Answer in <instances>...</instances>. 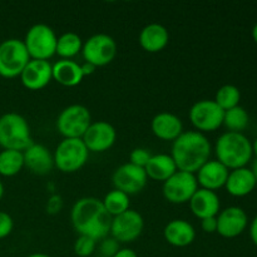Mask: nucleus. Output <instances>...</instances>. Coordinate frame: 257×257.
I'll return each instance as SVG.
<instances>
[{
  "mask_svg": "<svg viewBox=\"0 0 257 257\" xmlns=\"http://www.w3.org/2000/svg\"><path fill=\"white\" fill-rule=\"evenodd\" d=\"M117 43L110 35L98 33L83 43L82 54L85 62L98 68L109 64L117 55Z\"/></svg>",
  "mask_w": 257,
  "mask_h": 257,
  "instance_id": "1a4fd4ad",
  "label": "nucleus"
},
{
  "mask_svg": "<svg viewBox=\"0 0 257 257\" xmlns=\"http://www.w3.org/2000/svg\"><path fill=\"white\" fill-rule=\"evenodd\" d=\"M103 206H104L105 211L109 213L112 217L120 215V213L125 212L130 210V196L125 195L124 192L119 190H112L104 196L102 200Z\"/></svg>",
  "mask_w": 257,
  "mask_h": 257,
  "instance_id": "c85d7f7f",
  "label": "nucleus"
},
{
  "mask_svg": "<svg viewBox=\"0 0 257 257\" xmlns=\"http://www.w3.org/2000/svg\"><path fill=\"white\" fill-rule=\"evenodd\" d=\"M112 218L105 211L102 200L95 197L80 198L70 211V220L74 230L79 235L92 237L97 242L108 236Z\"/></svg>",
  "mask_w": 257,
  "mask_h": 257,
  "instance_id": "f257e3e1",
  "label": "nucleus"
},
{
  "mask_svg": "<svg viewBox=\"0 0 257 257\" xmlns=\"http://www.w3.org/2000/svg\"><path fill=\"white\" fill-rule=\"evenodd\" d=\"M250 237L252 242L257 246V216L251 221L250 225Z\"/></svg>",
  "mask_w": 257,
  "mask_h": 257,
  "instance_id": "4c0bfd02",
  "label": "nucleus"
},
{
  "mask_svg": "<svg viewBox=\"0 0 257 257\" xmlns=\"http://www.w3.org/2000/svg\"><path fill=\"white\" fill-rule=\"evenodd\" d=\"M54 167L63 173H74L87 163L89 151L82 138H63L55 148Z\"/></svg>",
  "mask_w": 257,
  "mask_h": 257,
  "instance_id": "39448f33",
  "label": "nucleus"
},
{
  "mask_svg": "<svg viewBox=\"0 0 257 257\" xmlns=\"http://www.w3.org/2000/svg\"><path fill=\"white\" fill-rule=\"evenodd\" d=\"M145 171L147 177L151 180L165 182L178 170L172 156L167 153H158V155H152L146 165Z\"/></svg>",
  "mask_w": 257,
  "mask_h": 257,
  "instance_id": "393cba45",
  "label": "nucleus"
},
{
  "mask_svg": "<svg viewBox=\"0 0 257 257\" xmlns=\"http://www.w3.org/2000/svg\"><path fill=\"white\" fill-rule=\"evenodd\" d=\"M95 248H97V241L93 240L92 237H88V236L83 235H79V237L75 240L74 246H73L74 253L79 257L92 256Z\"/></svg>",
  "mask_w": 257,
  "mask_h": 257,
  "instance_id": "7c9ffc66",
  "label": "nucleus"
},
{
  "mask_svg": "<svg viewBox=\"0 0 257 257\" xmlns=\"http://www.w3.org/2000/svg\"><path fill=\"white\" fill-rule=\"evenodd\" d=\"M29 60V53L22 39L10 38L0 43V77H19Z\"/></svg>",
  "mask_w": 257,
  "mask_h": 257,
  "instance_id": "0eeeda50",
  "label": "nucleus"
},
{
  "mask_svg": "<svg viewBox=\"0 0 257 257\" xmlns=\"http://www.w3.org/2000/svg\"><path fill=\"white\" fill-rule=\"evenodd\" d=\"M3 196H4V185H3V182L0 181V201H2Z\"/></svg>",
  "mask_w": 257,
  "mask_h": 257,
  "instance_id": "c03bdc74",
  "label": "nucleus"
},
{
  "mask_svg": "<svg viewBox=\"0 0 257 257\" xmlns=\"http://www.w3.org/2000/svg\"><path fill=\"white\" fill-rule=\"evenodd\" d=\"M82 48L83 40L77 33L65 32L58 37L55 54L59 55L60 59H72L82 52Z\"/></svg>",
  "mask_w": 257,
  "mask_h": 257,
  "instance_id": "a878e982",
  "label": "nucleus"
},
{
  "mask_svg": "<svg viewBox=\"0 0 257 257\" xmlns=\"http://www.w3.org/2000/svg\"><path fill=\"white\" fill-rule=\"evenodd\" d=\"M32 143L29 123L22 114L9 112L0 117V147L3 150L23 152Z\"/></svg>",
  "mask_w": 257,
  "mask_h": 257,
  "instance_id": "20e7f679",
  "label": "nucleus"
},
{
  "mask_svg": "<svg viewBox=\"0 0 257 257\" xmlns=\"http://www.w3.org/2000/svg\"><path fill=\"white\" fill-rule=\"evenodd\" d=\"M201 227L207 233L217 232V216L216 217H207L201 220Z\"/></svg>",
  "mask_w": 257,
  "mask_h": 257,
  "instance_id": "c9c22d12",
  "label": "nucleus"
},
{
  "mask_svg": "<svg viewBox=\"0 0 257 257\" xmlns=\"http://www.w3.org/2000/svg\"><path fill=\"white\" fill-rule=\"evenodd\" d=\"M250 170L252 171V175H253V177H255L256 183H257V158H255V161H253V163H252V167H251Z\"/></svg>",
  "mask_w": 257,
  "mask_h": 257,
  "instance_id": "ea45409f",
  "label": "nucleus"
},
{
  "mask_svg": "<svg viewBox=\"0 0 257 257\" xmlns=\"http://www.w3.org/2000/svg\"><path fill=\"white\" fill-rule=\"evenodd\" d=\"M251 34H252V38H253V40H255V43L257 44V23L255 25H253V28H252V32H251Z\"/></svg>",
  "mask_w": 257,
  "mask_h": 257,
  "instance_id": "a19ab883",
  "label": "nucleus"
},
{
  "mask_svg": "<svg viewBox=\"0 0 257 257\" xmlns=\"http://www.w3.org/2000/svg\"><path fill=\"white\" fill-rule=\"evenodd\" d=\"M188 203L193 215L200 220L216 217L221 211V202L217 193L201 187L196 191Z\"/></svg>",
  "mask_w": 257,
  "mask_h": 257,
  "instance_id": "6ab92c4d",
  "label": "nucleus"
},
{
  "mask_svg": "<svg viewBox=\"0 0 257 257\" xmlns=\"http://www.w3.org/2000/svg\"><path fill=\"white\" fill-rule=\"evenodd\" d=\"M248 217L243 208L231 206L217 215V233L225 238H235L246 230Z\"/></svg>",
  "mask_w": 257,
  "mask_h": 257,
  "instance_id": "dca6fc26",
  "label": "nucleus"
},
{
  "mask_svg": "<svg viewBox=\"0 0 257 257\" xmlns=\"http://www.w3.org/2000/svg\"><path fill=\"white\" fill-rule=\"evenodd\" d=\"M24 156V167H27L30 172L35 175H47L54 167V157L49 148L44 145L33 142L25 151H23Z\"/></svg>",
  "mask_w": 257,
  "mask_h": 257,
  "instance_id": "a211bd4d",
  "label": "nucleus"
},
{
  "mask_svg": "<svg viewBox=\"0 0 257 257\" xmlns=\"http://www.w3.org/2000/svg\"><path fill=\"white\" fill-rule=\"evenodd\" d=\"M256 185L252 171L247 167H241L230 171L225 188L233 197H245L255 190Z\"/></svg>",
  "mask_w": 257,
  "mask_h": 257,
  "instance_id": "5701e85b",
  "label": "nucleus"
},
{
  "mask_svg": "<svg viewBox=\"0 0 257 257\" xmlns=\"http://www.w3.org/2000/svg\"><path fill=\"white\" fill-rule=\"evenodd\" d=\"M228 173H230V170L223 166L220 161L210 160L195 175L197 178L198 187L216 192L220 188L225 187Z\"/></svg>",
  "mask_w": 257,
  "mask_h": 257,
  "instance_id": "f3484780",
  "label": "nucleus"
},
{
  "mask_svg": "<svg viewBox=\"0 0 257 257\" xmlns=\"http://www.w3.org/2000/svg\"><path fill=\"white\" fill-rule=\"evenodd\" d=\"M215 100L223 110H228L231 108H235L240 105L241 100V92L236 85L233 84H225L218 88L216 92Z\"/></svg>",
  "mask_w": 257,
  "mask_h": 257,
  "instance_id": "c756f323",
  "label": "nucleus"
},
{
  "mask_svg": "<svg viewBox=\"0 0 257 257\" xmlns=\"http://www.w3.org/2000/svg\"><path fill=\"white\" fill-rule=\"evenodd\" d=\"M62 207H63V200L59 195H52L49 198H48V202H47L48 213L55 215V213L60 212Z\"/></svg>",
  "mask_w": 257,
  "mask_h": 257,
  "instance_id": "f704fd0d",
  "label": "nucleus"
},
{
  "mask_svg": "<svg viewBox=\"0 0 257 257\" xmlns=\"http://www.w3.org/2000/svg\"><path fill=\"white\" fill-rule=\"evenodd\" d=\"M58 37L49 25L38 23L28 29L24 38V45L30 59L49 60L57 50Z\"/></svg>",
  "mask_w": 257,
  "mask_h": 257,
  "instance_id": "423d86ee",
  "label": "nucleus"
},
{
  "mask_svg": "<svg viewBox=\"0 0 257 257\" xmlns=\"http://www.w3.org/2000/svg\"><path fill=\"white\" fill-rule=\"evenodd\" d=\"M27 257H52L49 255H47V253H42V252H37V253H32V255L27 256Z\"/></svg>",
  "mask_w": 257,
  "mask_h": 257,
  "instance_id": "79ce46f5",
  "label": "nucleus"
},
{
  "mask_svg": "<svg viewBox=\"0 0 257 257\" xmlns=\"http://www.w3.org/2000/svg\"><path fill=\"white\" fill-rule=\"evenodd\" d=\"M80 67H82V72H83V75H90L93 74V73L95 72V69H97V67H94L93 64H90V63H87L84 62L83 64H80Z\"/></svg>",
  "mask_w": 257,
  "mask_h": 257,
  "instance_id": "58836bf2",
  "label": "nucleus"
},
{
  "mask_svg": "<svg viewBox=\"0 0 257 257\" xmlns=\"http://www.w3.org/2000/svg\"><path fill=\"white\" fill-rule=\"evenodd\" d=\"M145 220L138 211L127 210L112 218L109 233L119 243H130L137 240L143 232Z\"/></svg>",
  "mask_w": 257,
  "mask_h": 257,
  "instance_id": "f8f14e48",
  "label": "nucleus"
},
{
  "mask_svg": "<svg viewBox=\"0 0 257 257\" xmlns=\"http://www.w3.org/2000/svg\"><path fill=\"white\" fill-rule=\"evenodd\" d=\"M113 257H138V255L136 253V251L132 250V248L124 247V248H119V251H118V252Z\"/></svg>",
  "mask_w": 257,
  "mask_h": 257,
  "instance_id": "e433bc0d",
  "label": "nucleus"
},
{
  "mask_svg": "<svg viewBox=\"0 0 257 257\" xmlns=\"http://www.w3.org/2000/svg\"><path fill=\"white\" fill-rule=\"evenodd\" d=\"M13 228H14V221L12 216L0 211V240L8 237L13 232Z\"/></svg>",
  "mask_w": 257,
  "mask_h": 257,
  "instance_id": "72a5a7b5",
  "label": "nucleus"
},
{
  "mask_svg": "<svg viewBox=\"0 0 257 257\" xmlns=\"http://www.w3.org/2000/svg\"><path fill=\"white\" fill-rule=\"evenodd\" d=\"M140 44L146 52L158 53L165 49L170 42V33L168 29L158 23L147 24L140 33Z\"/></svg>",
  "mask_w": 257,
  "mask_h": 257,
  "instance_id": "4be33fe9",
  "label": "nucleus"
},
{
  "mask_svg": "<svg viewBox=\"0 0 257 257\" xmlns=\"http://www.w3.org/2000/svg\"><path fill=\"white\" fill-rule=\"evenodd\" d=\"M198 182L195 173L177 171L163 182V197L175 205H183L190 202L191 197L198 190Z\"/></svg>",
  "mask_w": 257,
  "mask_h": 257,
  "instance_id": "9b49d317",
  "label": "nucleus"
},
{
  "mask_svg": "<svg viewBox=\"0 0 257 257\" xmlns=\"http://www.w3.org/2000/svg\"><path fill=\"white\" fill-rule=\"evenodd\" d=\"M19 77L27 89L40 90L53 79V64L49 60L30 59Z\"/></svg>",
  "mask_w": 257,
  "mask_h": 257,
  "instance_id": "2eb2a0df",
  "label": "nucleus"
},
{
  "mask_svg": "<svg viewBox=\"0 0 257 257\" xmlns=\"http://www.w3.org/2000/svg\"><path fill=\"white\" fill-rule=\"evenodd\" d=\"M84 75L82 67L73 59H59L53 64V79L64 87H75L80 84Z\"/></svg>",
  "mask_w": 257,
  "mask_h": 257,
  "instance_id": "b1692460",
  "label": "nucleus"
},
{
  "mask_svg": "<svg viewBox=\"0 0 257 257\" xmlns=\"http://www.w3.org/2000/svg\"><path fill=\"white\" fill-rule=\"evenodd\" d=\"M153 135L162 141H175L183 133V123L178 115L170 112H161L151 122Z\"/></svg>",
  "mask_w": 257,
  "mask_h": 257,
  "instance_id": "aec40b11",
  "label": "nucleus"
},
{
  "mask_svg": "<svg viewBox=\"0 0 257 257\" xmlns=\"http://www.w3.org/2000/svg\"><path fill=\"white\" fill-rule=\"evenodd\" d=\"M151 157H152V153H151L147 148L137 147L131 152L130 163H132V165L135 166H138V167L145 168Z\"/></svg>",
  "mask_w": 257,
  "mask_h": 257,
  "instance_id": "473e14b6",
  "label": "nucleus"
},
{
  "mask_svg": "<svg viewBox=\"0 0 257 257\" xmlns=\"http://www.w3.org/2000/svg\"><path fill=\"white\" fill-rule=\"evenodd\" d=\"M250 117H248L247 110L241 105H237L235 108L225 110L223 115V124L228 130V132L242 133L247 128Z\"/></svg>",
  "mask_w": 257,
  "mask_h": 257,
  "instance_id": "cd10ccee",
  "label": "nucleus"
},
{
  "mask_svg": "<svg viewBox=\"0 0 257 257\" xmlns=\"http://www.w3.org/2000/svg\"><path fill=\"white\" fill-rule=\"evenodd\" d=\"M24 168V156L20 151L3 150L0 152V175L13 177Z\"/></svg>",
  "mask_w": 257,
  "mask_h": 257,
  "instance_id": "bb28decb",
  "label": "nucleus"
},
{
  "mask_svg": "<svg viewBox=\"0 0 257 257\" xmlns=\"http://www.w3.org/2000/svg\"><path fill=\"white\" fill-rule=\"evenodd\" d=\"M119 242L112 236H107L103 240H100L99 252L102 257H113L119 251Z\"/></svg>",
  "mask_w": 257,
  "mask_h": 257,
  "instance_id": "2f4dec72",
  "label": "nucleus"
},
{
  "mask_svg": "<svg viewBox=\"0 0 257 257\" xmlns=\"http://www.w3.org/2000/svg\"><path fill=\"white\" fill-rule=\"evenodd\" d=\"M215 153L217 161L230 171L246 167L252 160V142L243 133L227 131L216 141Z\"/></svg>",
  "mask_w": 257,
  "mask_h": 257,
  "instance_id": "7ed1b4c3",
  "label": "nucleus"
},
{
  "mask_svg": "<svg viewBox=\"0 0 257 257\" xmlns=\"http://www.w3.org/2000/svg\"><path fill=\"white\" fill-rule=\"evenodd\" d=\"M92 123L89 109L83 104H70L57 117V130L64 138H82Z\"/></svg>",
  "mask_w": 257,
  "mask_h": 257,
  "instance_id": "6e6552de",
  "label": "nucleus"
},
{
  "mask_svg": "<svg viewBox=\"0 0 257 257\" xmlns=\"http://www.w3.org/2000/svg\"><path fill=\"white\" fill-rule=\"evenodd\" d=\"M98 257H102V256H98Z\"/></svg>",
  "mask_w": 257,
  "mask_h": 257,
  "instance_id": "a18cd8bd",
  "label": "nucleus"
},
{
  "mask_svg": "<svg viewBox=\"0 0 257 257\" xmlns=\"http://www.w3.org/2000/svg\"><path fill=\"white\" fill-rule=\"evenodd\" d=\"M211 143L203 133L198 131H183L182 135L173 141L172 156L178 171L196 173L207 161H210Z\"/></svg>",
  "mask_w": 257,
  "mask_h": 257,
  "instance_id": "f03ea898",
  "label": "nucleus"
},
{
  "mask_svg": "<svg viewBox=\"0 0 257 257\" xmlns=\"http://www.w3.org/2000/svg\"><path fill=\"white\" fill-rule=\"evenodd\" d=\"M252 153L255 155V157L257 158V138L252 142Z\"/></svg>",
  "mask_w": 257,
  "mask_h": 257,
  "instance_id": "37998d69",
  "label": "nucleus"
},
{
  "mask_svg": "<svg viewBox=\"0 0 257 257\" xmlns=\"http://www.w3.org/2000/svg\"><path fill=\"white\" fill-rule=\"evenodd\" d=\"M225 110L213 99H201L188 112L191 123L198 132H213L223 124Z\"/></svg>",
  "mask_w": 257,
  "mask_h": 257,
  "instance_id": "9d476101",
  "label": "nucleus"
},
{
  "mask_svg": "<svg viewBox=\"0 0 257 257\" xmlns=\"http://www.w3.org/2000/svg\"><path fill=\"white\" fill-rule=\"evenodd\" d=\"M117 140V131L105 120L92 122L85 131L82 141L89 152H105L113 147Z\"/></svg>",
  "mask_w": 257,
  "mask_h": 257,
  "instance_id": "4468645a",
  "label": "nucleus"
},
{
  "mask_svg": "<svg viewBox=\"0 0 257 257\" xmlns=\"http://www.w3.org/2000/svg\"><path fill=\"white\" fill-rule=\"evenodd\" d=\"M112 181L115 190H119L125 195L131 196L141 192L146 187L148 177L145 168L127 162L114 171Z\"/></svg>",
  "mask_w": 257,
  "mask_h": 257,
  "instance_id": "ddd939ff",
  "label": "nucleus"
},
{
  "mask_svg": "<svg viewBox=\"0 0 257 257\" xmlns=\"http://www.w3.org/2000/svg\"><path fill=\"white\" fill-rule=\"evenodd\" d=\"M163 236L170 245L175 247H186L195 241L196 230L188 221L176 218L165 226Z\"/></svg>",
  "mask_w": 257,
  "mask_h": 257,
  "instance_id": "412c9836",
  "label": "nucleus"
}]
</instances>
